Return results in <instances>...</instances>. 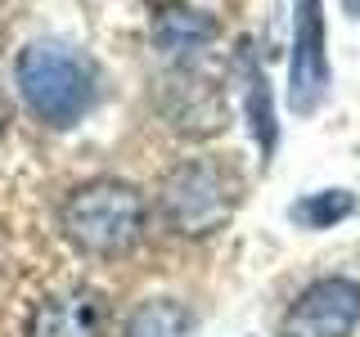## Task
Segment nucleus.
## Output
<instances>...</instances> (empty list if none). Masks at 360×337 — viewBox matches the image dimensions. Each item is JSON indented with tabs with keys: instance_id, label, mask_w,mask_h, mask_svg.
I'll return each mask as SVG.
<instances>
[{
	"instance_id": "obj_1",
	"label": "nucleus",
	"mask_w": 360,
	"mask_h": 337,
	"mask_svg": "<svg viewBox=\"0 0 360 337\" xmlns=\"http://www.w3.org/2000/svg\"><path fill=\"white\" fill-rule=\"evenodd\" d=\"M59 230L63 239L77 247L82 256L95 261H117L131 256L144 243L149 230V202L127 180H86L59 207Z\"/></svg>"
},
{
	"instance_id": "obj_2",
	"label": "nucleus",
	"mask_w": 360,
	"mask_h": 337,
	"mask_svg": "<svg viewBox=\"0 0 360 337\" xmlns=\"http://www.w3.org/2000/svg\"><path fill=\"white\" fill-rule=\"evenodd\" d=\"M243 176L225 157H180L158 185V216L180 239H207L230 225Z\"/></svg>"
},
{
	"instance_id": "obj_3",
	"label": "nucleus",
	"mask_w": 360,
	"mask_h": 337,
	"mask_svg": "<svg viewBox=\"0 0 360 337\" xmlns=\"http://www.w3.org/2000/svg\"><path fill=\"white\" fill-rule=\"evenodd\" d=\"M14 81L27 112L50 131H68L95 108L99 81L90 59H82L77 50H68L59 41H32L18 54Z\"/></svg>"
},
{
	"instance_id": "obj_4",
	"label": "nucleus",
	"mask_w": 360,
	"mask_h": 337,
	"mask_svg": "<svg viewBox=\"0 0 360 337\" xmlns=\"http://www.w3.org/2000/svg\"><path fill=\"white\" fill-rule=\"evenodd\" d=\"M329 99V54H324V0H297L288 59V108L297 117L320 112Z\"/></svg>"
},
{
	"instance_id": "obj_5",
	"label": "nucleus",
	"mask_w": 360,
	"mask_h": 337,
	"mask_svg": "<svg viewBox=\"0 0 360 337\" xmlns=\"http://www.w3.org/2000/svg\"><path fill=\"white\" fill-rule=\"evenodd\" d=\"M356 324H360V284L329 275L302 288V297L284 315V337H352Z\"/></svg>"
},
{
	"instance_id": "obj_6",
	"label": "nucleus",
	"mask_w": 360,
	"mask_h": 337,
	"mask_svg": "<svg viewBox=\"0 0 360 337\" xmlns=\"http://www.w3.org/2000/svg\"><path fill=\"white\" fill-rule=\"evenodd\" d=\"M104 329H108L104 292L82 284L41 297L27 319V337H104Z\"/></svg>"
},
{
	"instance_id": "obj_7",
	"label": "nucleus",
	"mask_w": 360,
	"mask_h": 337,
	"mask_svg": "<svg viewBox=\"0 0 360 337\" xmlns=\"http://www.w3.org/2000/svg\"><path fill=\"white\" fill-rule=\"evenodd\" d=\"M167 117H172V126L180 135H212L225 126V99L221 90L212 81H189V77H180V81L167 90Z\"/></svg>"
},
{
	"instance_id": "obj_8",
	"label": "nucleus",
	"mask_w": 360,
	"mask_h": 337,
	"mask_svg": "<svg viewBox=\"0 0 360 337\" xmlns=\"http://www.w3.org/2000/svg\"><path fill=\"white\" fill-rule=\"evenodd\" d=\"M217 18L202 14V9L189 5H167L153 14V45L167 54V59H189V54L207 50L217 41Z\"/></svg>"
},
{
	"instance_id": "obj_9",
	"label": "nucleus",
	"mask_w": 360,
	"mask_h": 337,
	"mask_svg": "<svg viewBox=\"0 0 360 337\" xmlns=\"http://www.w3.org/2000/svg\"><path fill=\"white\" fill-rule=\"evenodd\" d=\"M122 337H194V310L176 297H149L131 310Z\"/></svg>"
},
{
	"instance_id": "obj_10",
	"label": "nucleus",
	"mask_w": 360,
	"mask_h": 337,
	"mask_svg": "<svg viewBox=\"0 0 360 337\" xmlns=\"http://www.w3.org/2000/svg\"><path fill=\"white\" fill-rule=\"evenodd\" d=\"M356 211V198L347 189H315V194L297 198L288 207V216L302 225V230H333L338 220H347Z\"/></svg>"
},
{
	"instance_id": "obj_11",
	"label": "nucleus",
	"mask_w": 360,
	"mask_h": 337,
	"mask_svg": "<svg viewBox=\"0 0 360 337\" xmlns=\"http://www.w3.org/2000/svg\"><path fill=\"white\" fill-rule=\"evenodd\" d=\"M243 77H248V117H252V135H257V144H262V153H270L275 149V112H270L266 77L248 59H243Z\"/></svg>"
},
{
	"instance_id": "obj_12",
	"label": "nucleus",
	"mask_w": 360,
	"mask_h": 337,
	"mask_svg": "<svg viewBox=\"0 0 360 337\" xmlns=\"http://www.w3.org/2000/svg\"><path fill=\"white\" fill-rule=\"evenodd\" d=\"M9 117H14V108H9V95H5V90H0V135H5Z\"/></svg>"
},
{
	"instance_id": "obj_13",
	"label": "nucleus",
	"mask_w": 360,
	"mask_h": 337,
	"mask_svg": "<svg viewBox=\"0 0 360 337\" xmlns=\"http://www.w3.org/2000/svg\"><path fill=\"white\" fill-rule=\"evenodd\" d=\"M342 9H347L352 18H360V0H342Z\"/></svg>"
},
{
	"instance_id": "obj_14",
	"label": "nucleus",
	"mask_w": 360,
	"mask_h": 337,
	"mask_svg": "<svg viewBox=\"0 0 360 337\" xmlns=\"http://www.w3.org/2000/svg\"><path fill=\"white\" fill-rule=\"evenodd\" d=\"M0 270H5V265H0Z\"/></svg>"
}]
</instances>
